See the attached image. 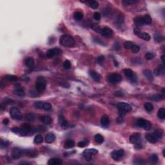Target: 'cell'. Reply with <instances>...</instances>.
<instances>
[{
  "mask_svg": "<svg viewBox=\"0 0 165 165\" xmlns=\"http://www.w3.org/2000/svg\"><path fill=\"white\" fill-rule=\"evenodd\" d=\"M59 43L65 47H72L75 45V40L69 35H63L59 39Z\"/></svg>",
  "mask_w": 165,
  "mask_h": 165,
  "instance_id": "obj_1",
  "label": "cell"
},
{
  "mask_svg": "<svg viewBox=\"0 0 165 165\" xmlns=\"http://www.w3.org/2000/svg\"><path fill=\"white\" fill-rule=\"evenodd\" d=\"M117 108L119 110V116L123 117L126 113L130 112L132 111V107L126 103H119L117 104Z\"/></svg>",
  "mask_w": 165,
  "mask_h": 165,
  "instance_id": "obj_2",
  "label": "cell"
},
{
  "mask_svg": "<svg viewBox=\"0 0 165 165\" xmlns=\"http://www.w3.org/2000/svg\"><path fill=\"white\" fill-rule=\"evenodd\" d=\"M136 124L139 127L144 129L146 130H150L152 128V124L150 122L143 118H139L136 121Z\"/></svg>",
  "mask_w": 165,
  "mask_h": 165,
  "instance_id": "obj_3",
  "label": "cell"
},
{
  "mask_svg": "<svg viewBox=\"0 0 165 165\" xmlns=\"http://www.w3.org/2000/svg\"><path fill=\"white\" fill-rule=\"evenodd\" d=\"M107 80L112 84H117V83H119L121 81L122 77L121 75L119 74L114 73V74H110L108 76Z\"/></svg>",
  "mask_w": 165,
  "mask_h": 165,
  "instance_id": "obj_4",
  "label": "cell"
},
{
  "mask_svg": "<svg viewBox=\"0 0 165 165\" xmlns=\"http://www.w3.org/2000/svg\"><path fill=\"white\" fill-rule=\"evenodd\" d=\"M10 115L12 119L20 121L22 119V115L20 110L16 107H12L10 110Z\"/></svg>",
  "mask_w": 165,
  "mask_h": 165,
  "instance_id": "obj_5",
  "label": "cell"
},
{
  "mask_svg": "<svg viewBox=\"0 0 165 165\" xmlns=\"http://www.w3.org/2000/svg\"><path fill=\"white\" fill-rule=\"evenodd\" d=\"M98 153V151L96 150V149H94V148H92V149H87V150H85L84 152H83V155L84 157L86 159V160L89 161L92 159V155H94V154H97Z\"/></svg>",
  "mask_w": 165,
  "mask_h": 165,
  "instance_id": "obj_6",
  "label": "cell"
},
{
  "mask_svg": "<svg viewBox=\"0 0 165 165\" xmlns=\"http://www.w3.org/2000/svg\"><path fill=\"white\" fill-rule=\"evenodd\" d=\"M124 154V150L123 149H120L118 150H114L111 153V157L113 159L116 161H118L122 157Z\"/></svg>",
  "mask_w": 165,
  "mask_h": 165,
  "instance_id": "obj_7",
  "label": "cell"
},
{
  "mask_svg": "<svg viewBox=\"0 0 165 165\" xmlns=\"http://www.w3.org/2000/svg\"><path fill=\"white\" fill-rule=\"evenodd\" d=\"M32 130V127L29 124H24L20 128V133L21 136H26Z\"/></svg>",
  "mask_w": 165,
  "mask_h": 165,
  "instance_id": "obj_8",
  "label": "cell"
},
{
  "mask_svg": "<svg viewBox=\"0 0 165 165\" xmlns=\"http://www.w3.org/2000/svg\"><path fill=\"white\" fill-rule=\"evenodd\" d=\"M61 53V51L60 49H49V50L46 52V57L48 58H53L54 56H58L59 54H60Z\"/></svg>",
  "mask_w": 165,
  "mask_h": 165,
  "instance_id": "obj_9",
  "label": "cell"
},
{
  "mask_svg": "<svg viewBox=\"0 0 165 165\" xmlns=\"http://www.w3.org/2000/svg\"><path fill=\"white\" fill-rule=\"evenodd\" d=\"M23 154V150L19 148H14L12 151V157L15 159L20 158Z\"/></svg>",
  "mask_w": 165,
  "mask_h": 165,
  "instance_id": "obj_10",
  "label": "cell"
},
{
  "mask_svg": "<svg viewBox=\"0 0 165 165\" xmlns=\"http://www.w3.org/2000/svg\"><path fill=\"white\" fill-rule=\"evenodd\" d=\"M100 33L102 34L103 36L107 38H110L113 35V31L111 29H110L108 27H104L103 29L101 30Z\"/></svg>",
  "mask_w": 165,
  "mask_h": 165,
  "instance_id": "obj_11",
  "label": "cell"
},
{
  "mask_svg": "<svg viewBox=\"0 0 165 165\" xmlns=\"http://www.w3.org/2000/svg\"><path fill=\"white\" fill-rule=\"evenodd\" d=\"M141 139V134L139 133H135L133 135H132L130 137V141L132 144H137L139 143V141Z\"/></svg>",
  "mask_w": 165,
  "mask_h": 165,
  "instance_id": "obj_12",
  "label": "cell"
},
{
  "mask_svg": "<svg viewBox=\"0 0 165 165\" xmlns=\"http://www.w3.org/2000/svg\"><path fill=\"white\" fill-rule=\"evenodd\" d=\"M59 123H60V125H61L62 128H63L64 130L67 129V128L68 127V123L63 116H59Z\"/></svg>",
  "mask_w": 165,
  "mask_h": 165,
  "instance_id": "obj_13",
  "label": "cell"
},
{
  "mask_svg": "<svg viewBox=\"0 0 165 165\" xmlns=\"http://www.w3.org/2000/svg\"><path fill=\"white\" fill-rule=\"evenodd\" d=\"M36 88L39 92H42L46 88V85L45 82H40V81H37L36 84Z\"/></svg>",
  "mask_w": 165,
  "mask_h": 165,
  "instance_id": "obj_14",
  "label": "cell"
},
{
  "mask_svg": "<svg viewBox=\"0 0 165 165\" xmlns=\"http://www.w3.org/2000/svg\"><path fill=\"white\" fill-rule=\"evenodd\" d=\"M63 161L61 159L59 158H52L50 159L48 162V165H62Z\"/></svg>",
  "mask_w": 165,
  "mask_h": 165,
  "instance_id": "obj_15",
  "label": "cell"
},
{
  "mask_svg": "<svg viewBox=\"0 0 165 165\" xmlns=\"http://www.w3.org/2000/svg\"><path fill=\"white\" fill-rule=\"evenodd\" d=\"M146 139L150 143L154 144L157 141V139L156 138L153 134H148L146 136Z\"/></svg>",
  "mask_w": 165,
  "mask_h": 165,
  "instance_id": "obj_16",
  "label": "cell"
},
{
  "mask_svg": "<svg viewBox=\"0 0 165 165\" xmlns=\"http://www.w3.org/2000/svg\"><path fill=\"white\" fill-rule=\"evenodd\" d=\"M109 117L107 115H104L101 119V124L103 127H107L109 124Z\"/></svg>",
  "mask_w": 165,
  "mask_h": 165,
  "instance_id": "obj_17",
  "label": "cell"
},
{
  "mask_svg": "<svg viewBox=\"0 0 165 165\" xmlns=\"http://www.w3.org/2000/svg\"><path fill=\"white\" fill-rule=\"evenodd\" d=\"M25 64L29 68H31L34 65V59L31 57H28L25 60Z\"/></svg>",
  "mask_w": 165,
  "mask_h": 165,
  "instance_id": "obj_18",
  "label": "cell"
},
{
  "mask_svg": "<svg viewBox=\"0 0 165 165\" xmlns=\"http://www.w3.org/2000/svg\"><path fill=\"white\" fill-rule=\"evenodd\" d=\"M23 153H25L29 157H34L37 155L36 151L34 150H30H30H23Z\"/></svg>",
  "mask_w": 165,
  "mask_h": 165,
  "instance_id": "obj_19",
  "label": "cell"
},
{
  "mask_svg": "<svg viewBox=\"0 0 165 165\" xmlns=\"http://www.w3.org/2000/svg\"><path fill=\"white\" fill-rule=\"evenodd\" d=\"M55 139H56V136L53 133H50L47 134L45 137V141L47 143H52V142L54 141Z\"/></svg>",
  "mask_w": 165,
  "mask_h": 165,
  "instance_id": "obj_20",
  "label": "cell"
},
{
  "mask_svg": "<svg viewBox=\"0 0 165 165\" xmlns=\"http://www.w3.org/2000/svg\"><path fill=\"white\" fill-rule=\"evenodd\" d=\"M143 75L146 77V78L148 79L149 81H153V76L152 73L150 70L146 69L143 71Z\"/></svg>",
  "mask_w": 165,
  "mask_h": 165,
  "instance_id": "obj_21",
  "label": "cell"
},
{
  "mask_svg": "<svg viewBox=\"0 0 165 165\" xmlns=\"http://www.w3.org/2000/svg\"><path fill=\"white\" fill-rule=\"evenodd\" d=\"M89 74H90V77L92 78L95 81H97V82L99 81L100 79H101V76L99 75V74H98L95 71H90Z\"/></svg>",
  "mask_w": 165,
  "mask_h": 165,
  "instance_id": "obj_22",
  "label": "cell"
},
{
  "mask_svg": "<svg viewBox=\"0 0 165 165\" xmlns=\"http://www.w3.org/2000/svg\"><path fill=\"white\" fill-rule=\"evenodd\" d=\"M124 74H125L127 78H130V79H132L134 78V72L131 69H129V68H125L123 70Z\"/></svg>",
  "mask_w": 165,
  "mask_h": 165,
  "instance_id": "obj_23",
  "label": "cell"
},
{
  "mask_svg": "<svg viewBox=\"0 0 165 165\" xmlns=\"http://www.w3.org/2000/svg\"><path fill=\"white\" fill-rule=\"evenodd\" d=\"M134 21L137 26H142L144 25L143 17H136L134 19Z\"/></svg>",
  "mask_w": 165,
  "mask_h": 165,
  "instance_id": "obj_24",
  "label": "cell"
},
{
  "mask_svg": "<svg viewBox=\"0 0 165 165\" xmlns=\"http://www.w3.org/2000/svg\"><path fill=\"white\" fill-rule=\"evenodd\" d=\"M164 73H165V68L163 65H160L157 68L154 70V74L157 75L164 74Z\"/></svg>",
  "mask_w": 165,
  "mask_h": 165,
  "instance_id": "obj_25",
  "label": "cell"
},
{
  "mask_svg": "<svg viewBox=\"0 0 165 165\" xmlns=\"http://www.w3.org/2000/svg\"><path fill=\"white\" fill-rule=\"evenodd\" d=\"M41 121L44 124H50L52 123V118L49 116H45L42 117L41 118Z\"/></svg>",
  "mask_w": 165,
  "mask_h": 165,
  "instance_id": "obj_26",
  "label": "cell"
},
{
  "mask_svg": "<svg viewBox=\"0 0 165 165\" xmlns=\"http://www.w3.org/2000/svg\"><path fill=\"white\" fill-rule=\"evenodd\" d=\"M83 17V14L79 11H75L74 14V18L76 21H81Z\"/></svg>",
  "mask_w": 165,
  "mask_h": 165,
  "instance_id": "obj_27",
  "label": "cell"
},
{
  "mask_svg": "<svg viewBox=\"0 0 165 165\" xmlns=\"http://www.w3.org/2000/svg\"><path fill=\"white\" fill-rule=\"evenodd\" d=\"M74 146H75V142L74 141H72V140H68V141H66L65 142L64 147L66 149H68V148H73Z\"/></svg>",
  "mask_w": 165,
  "mask_h": 165,
  "instance_id": "obj_28",
  "label": "cell"
},
{
  "mask_svg": "<svg viewBox=\"0 0 165 165\" xmlns=\"http://www.w3.org/2000/svg\"><path fill=\"white\" fill-rule=\"evenodd\" d=\"M157 116L160 119H164L165 118V109L161 108L159 109L157 112Z\"/></svg>",
  "mask_w": 165,
  "mask_h": 165,
  "instance_id": "obj_29",
  "label": "cell"
},
{
  "mask_svg": "<svg viewBox=\"0 0 165 165\" xmlns=\"http://www.w3.org/2000/svg\"><path fill=\"white\" fill-rule=\"evenodd\" d=\"M94 139L97 144H101L104 141V137L101 134H96L94 137Z\"/></svg>",
  "mask_w": 165,
  "mask_h": 165,
  "instance_id": "obj_30",
  "label": "cell"
},
{
  "mask_svg": "<svg viewBox=\"0 0 165 165\" xmlns=\"http://www.w3.org/2000/svg\"><path fill=\"white\" fill-rule=\"evenodd\" d=\"M5 79L8 81H16L17 80V77L14 75H7L5 76Z\"/></svg>",
  "mask_w": 165,
  "mask_h": 165,
  "instance_id": "obj_31",
  "label": "cell"
},
{
  "mask_svg": "<svg viewBox=\"0 0 165 165\" xmlns=\"http://www.w3.org/2000/svg\"><path fill=\"white\" fill-rule=\"evenodd\" d=\"M143 21L144 24L150 25L152 23V17H151L149 15H145L144 17H143Z\"/></svg>",
  "mask_w": 165,
  "mask_h": 165,
  "instance_id": "obj_32",
  "label": "cell"
},
{
  "mask_svg": "<svg viewBox=\"0 0 165 165\" xmlns=\"http://www.w3.org/2000/svg\"><path fill=\"white\" fill-rule=\"evenodd\" d=\"M35 115L33 113H28L27 115L25 116V119H27V121H33L35 120Z\"/></svg>",
  "mask_w": 165,
  "mask_h": 165,
  "instance_id": "obj_33",
  "label": "cell"
},
{
  "mask_svg": "<svg viewBox=\"0 0 165 165\" xmlns=\"http://www.w3.org/2000/svg\"><path fill=\"white\" fill-rule=\"evenodd\" d=\"M138 1L137 0H123L122 1V3L124 6H128V5H133L134 3H136Z\"/></svg>",
  "mask_w": 165,
  "mask_h": 165,
  "instance_id": "obj_34",
  "label": "cell"
},
{
  "mask_svg": "<svg viewBox=\"0 0 165 165\" xmlns=\"http://www.w3.org/2000/svg\"><path fill=\"white\" fill-rule=\"evenodd\" d=\"M144 107L147 112H151L153 109V104L150 103H146L145 104H144Z\"/></svg>",
  "mask_w": 165,
  "mask_h": 165,
  "instance_id": "obj_35",
  "label": "cell"
},
{
  "mask_svg": "<svg viewBox=\"0 0 165 165\" xmlns=\"http://www.w3.org/2000/svg\"><path fill=\"white\" fill-rule=\"evenodd\" d=\"M89 3V6L93 9H96L99 7V3L96 1H88Z\"/></svg>",
  "mask_w": 165,
  "mask_h": 165,
  "instance_id": "obj_36",
  "label": "cell"
},
{
  "mask_svg": "<svg viewBox=\"0 0 165 165\" xmlns=\"http://www.w3.org/2000/svg\"><path fill=\"white\" fill-rule=\"evenodd\" d=\"M14 94L16 95H18V96H23V95H25V92L24 90H23V89H21V88H16V90H14Z\"/></svg>",
  "mask_w": 165,
  "mask_h": 165,
  "instance_id": "obj_37",
  "label": "cell"
},
{
  "mask_svg": "<svg viewBox=\"0 0 165 165\" xmlns=\"http://www.w3.org/2000/svg\"><path fill=\"white\" fill-rule=\"evenodd\" d=\"M139 37H141V39H144V40H145V41H150L151 39L150 36L148 33H146V32L141 33Z\"/></svg>",
  "mask_w": 165,
  "mask_h": 165,
  "instance_id": "obj_38",
  "label": "cell"
},
{
  "mask_svg": "<svg viewBox=\"0 0 165 165\" xmlns=\"http://www.w3.org/2000/svg\"><path fill=\"white\" fill-rule=\"evenodd\" d=\"M153 134L155 136V137L157 139H159L162 138L163 137V132L160 130H155L154 132L153 133Z\"/></svg>",
  "mask_w": 165,
  "mask_h": 165,
  "instance_id": "obj_39",
  "label": "cell"
},
{
  "mask_svg": "<svg viewBox=\"0 0 165 165\" xmlns=\"http://www.w3.org/2000/svg\"><path fill=\"white\" fill-rule=\"evenodd\" d=\"M43 137H42V136H41V135H37V136L35 137L34 140V143L36 144L41 143L43 142Z\"/></svg>",
  "mask_w": 165,
  "mask_h": 165,
  "instance_id": "obj_40",
  "label": "cell"
},
{
  "mask_svg": "<svg viewBox=\"0 0 165 165\" xmlns=\"http://www.w3.org/2000/svg\"><path fill=\"white\" fill-rule=\"evenodd\" d=\"M164 98V96L161 94H156L154 95L153 96H152V99L155 101H159L162 100Z\"/></svg>",
  "mask_w": 165,
  "mask_h": 165,
  "instance_id": "obj_41",
  "label": "cell"
},
{
  "mask_svg": "<svg viewBox=\"0 0 165 165\" xmlns=\"http://www.w3.org/2000/svg\"><path fill=\"white\" fill-rule=\"evenodd\" d=\"M153 38H154V40H155L156 42H157V43H161V42L163 40V36H162L159 34H155V35H154Z\"/></svg>",
  "mask_w": 165,
  "mask_h": 165,
  "instance_id": "obj_42",
  "label": "cell"
},
{
  "mask_svg": "<svg viewBox=\"0 0 165 165\" xmlns=\"http://www.w3.org/2000/svg\"><path fill=\"white\" fill-rule=\"evenodd\" d=\"M134 45V43L131 42V41H126L124 43V47L127 50H130L132 49V47Z\"/></svg>",
  "mask_w": 165,
  "mask_h": 165,
  "instance_id": "obj_43",
  "label": "cell"
},
{
  "mask_svg": "<svg viewBox=\"0 0 165 165\" xmlns=\"http://www.w3.org/2000/svg\"><path fill=\"white\" fill-rule=\"evenodd\" d=\"M43 108L45 110H46V111H49L52 109V105L50 103H43Z\"/></svg>",
  "mask_w": 165,
  "mask_h": 165,
  "instance_id": "obj_44",
  "label": "cell"
},
{
  "mask_svg": "<svg viewBox=\"0 0 165 165\" xmlns=\"http://www.w3.org/2000/svg\"><path fill=\"white\" fill-rule=\"evenodd\" d=\"M159 161V157L155 154H152L150 157V161L153 163H157Z\"/></svg>",
  "mask_w": 165,
  "mask_h": 165,
  "instance_id": "obj_45",
  "label": "cell"
},
{
  "mask_svg": "<svg viewBox=\"0 0 165 165\" xmlns=\"http://www.w3.org/2000/svg\"><path fill=\"white\" fill-rule=\"evenodd\" d=\"M14 101L13 100L10 99L9 98H5L3 101V103L5 104H14Z\"/></svg>",
  "mask_w": 165,
  "mask_h": 165,
  "instance_id": "obj_46",
  "label": "cell"
},
{
  "mask_svg": "<svg viewBox=\"0 0 165 165\" xmlns=\"http://www.w3.org/2000/svg\"><path fill=\"white\" fill-rule=\"evenodd\" d=\"M88 143H89V142H88V141H87V140L80 141V142L78 143V146L80 147V148H83V147H85V146H86L88 144Z\"/></svg>",
  "mask_w": 165,
  "mask_h": 165,
  "instance_id": "obj_47",
  "label": "cell"
},
{
  "mask_svg": "<svg viewBox=\"0 0 165 165\" xmlns=\"http://www.w3.org/2000/svg\"><path fill=\"white\" fill-rule=\"evenodd\" d=\"M43 103L41 102V101H36V102L34 103V107L37 109H41V108H43Z\"/></svg>",
  "mask_w": 165,
  "mask_h": 165,
  "instance_id": "obj_48",
  "label": "cell"
},
{
  "mask_svg": "<svg viewBox=\"0 0 165 165\" xmlns=\"http://www.w3.org/2000/svg\"><path fill=\"white\" fill-rule=\"evenodd\" d=\"M63 67L65 68V69H69L71 67V63L70 62V61L68 60H66L64 63H63Z\"/></svg>",
  "mask_w": 165,
  "mask_h": 165,
  "instance_id": "obj_49",
  "label": "cell"
},
{
  "mask_svg": "<svg viewBox=\"0 0 165 165\" xmlns=\"http://www.w3.org/2000/svg\"><path fill=\"white\" fill-rule=\"evenodd\" d=\"M131 50H132V52H133L134 53H137V52H139V50H140V47L139 46H137V45H134L132 47Z\"/></svg>",
  "mask_w": 165,
  "mask_h": 165,
  "instance_id": "obj_50",
  "label": "cell"
},
{
  "mask_svg": "<svg viewBox=\"0 0 165 165\" xmlns=\"http://www.w3.org/2000/svg\"><path fill=\"white\" fill-rule=\"evenodd\" d=\"M154 58V55H153L152 53H150V52H148V53H146L145 55V58L147 60H151Z\"/></svg>",
  "mask_w": 165,
  "mask_h": 165,
  "instance_id": "obj_51",
  "label": "cell"
},
{
  "mask_svg": "<svg viewBox=\"0 0 165 165\" xmlns=\"http://www.w3.org/2000/svg\"><path fill=\"white\" fill-rule=\"evenodd\" d=\"M8 146V141H3V140H1V143H0L1 148H6V147H7Z\"/></svg>",
  "mask_w": 165,
  "mask_h": 165,
  "instance_id": "obj_52",
  "label": "cell"
},
{
  "mask_svg": "<svg viewBox=\"0 0 165 165\" xmlns=\"http://www.w3.org/2000/svg\"><path fill=\"white\" fill-rule=\"evenodd\" d=\"M93 17L94 18V20H95L96 21H99V20H100V19H101V14H100L99 12H95L94 13Z\"/></svg>",
  "mask_w": 165,
  "mask_h": 165,
  "instance_id": "obj_53",
  "label": "cell"
},
{
  "mask_svg": "<svg viewBox=\"0 0 165 165\" xmlns=\"http://www.w3.org/2000/svg\"><path fill=\"white\" fill-rule=\"evenodd\" d=\"M134 163L137 164V165H142V164L144 163V161H143V159H136L134 161Z\"/></svg>",
  "mask_w": 165,
  "mask_h": 165,
  "instance_id": "obj_54",
  "label": "cell"
},
{
  "mask_svg": "<svg viewBox=\"0 0 165 165\" xmlns=\"http://www.w3.org/2000/svg\"><path fill=\"white\" fill-rule=\"evenodd\" d=\"M134 34H136V35H137V36H138L139 37L140 36V35H141V34L142 33L141 30L139 29H138V28H135L134 29Z\"/></svg>",
  "mask_w": 165,
  "mask_h": 165,
  "instance_id": "obj_55",
  "label": "cell"
},
{
  "mask_svg": "<svg viewBox=\"0 0 165 165\" xmlns=\"http://www.w3.org/2000/svg\"><path fill=\"white\" fill-rule=\"evenodd\" d=\"M114 95L116 97H123L124 95V93L121 91H116V92H114Z\"/></svg>",
  "mask_w": 165,
  "mask_h": 165,
  "instance_id": "obj_56",
  "label": "cell"
},
{
  "mask_svg": "<svg viewBox=\"0 0 165 165\" xmlns=\"http://www.w3.org/2000/svg\"><path fill=\"white\" fill-rule=\"evenodd\" d=\"M104 60V56H100L97 58V62L98 63H103Z\"/></svg>",
  "mask_w": 165,
  "mask_h": 165,
  "instance_id": "obj_57",
  "label": "cell"
},
{
  "mask_svg": "<svg viewBox=\"0 0 165 165\" xmlns=\"http://www.w3.org/2000/svg\"><path fill=\"white\" fill-rule=\"evenodd\" d=\"M11 130H12V132H14V133H15V134H20V128H12V129H11Z\"/></svg>",
  "mask_w": 165,
  "mask_h": 165,
  "instance_id": "obj_58",
  "label": "cell"
},
{
  "mask_svg": "<svg viewBox=\"0 0 165 165\" xmlns=\"http://www.w3.org/2000/svg\"><path fill=\"white\" fill-rule=\"evenodd\" d=\"M8 123H9V120H8L7 118H5V119H4L3 120V124L4 125H7L8 124Z\"/></svg>",
  "mask_w": 165,
  "mask_h": 165,
  "instance_id": "obj_59",
  "label": "cell"
},
{
  "mask_svg": "<svg viewBox=\"0 0 165 165\" xmlns=\"http://www.w3.org/2000/svg\"><path fill=\"white\" fill-rule=\"evenodd\" d=\"M37 81H40V82H45V79L43 77H39L37 79Z\"/></svg>",
  "mask_w": 165,
  "mask_h": 165,
  "instance_id": "obj_60",
  "label": "cell"
},
{
  "mask_svg": "<svg viewBox=\"0 0 165 165\" xmlns=\"http://www.w3.org/2000/svg\"><path fill=\"white\" fill-rule=\"evenodd\" d=\"M117 123H122V122L123 121V117L119 116V117H117Z\"/></svg>",
  "mask_w": 165,
  "mask_h": 165,
  "instance_id": "obj_61",
  "label": "cell"
},
{
  "mask_svg": "<svg viewBox=\"0 0 165 165\" xmlns=\"http://www.w3.org/2000/svg\"><path fill=\"white\" fill-rule=\"evenodd\" d=\"M135 147H136V148H137V149L139 150V149H141V148H142V146H141V144L139 143H138L135 144Z\"/></svg>",
  "mask_w": 165,
  "mask_h": 165,
  "instance_id": "obj_62",
  "label": "cell"
},
{
  "mask_svg": "<svg viewBox=\"0 0 165 165\" xmlns=\"http://www.w3.org/2000/svg\"><path fill=\"white\" fill-rule=\"evenodd\" d=\"M161 59H162V61H163V63H165V60H164V55H163L162 57H161Z\"/></svg>",
  "mask_w": 165,
  "mask_h": 165,
  "instance_id": "obj_63",
  "label": "cell"
},
{
  "mask_svg": "<svg viewBox=\"0 0 165 165\" xmlns=\"http://www.w3.org/2000/svg\"><path fill=\"white\" fill-rule=\"evenodd\" d=\"M163 156H164V157H165V150H163Z\"/></svg>",
  "mask_w": 165,
  "mask_h": 165,
  "instance_id": "obj_64",
  "label": "cell"
}]
</instances>
